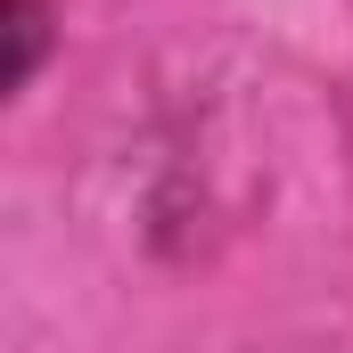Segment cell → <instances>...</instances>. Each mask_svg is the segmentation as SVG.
Returning <instances> with one entry per match:
<instances>
[{
  "instance_id": "6da1fadb",
  "label": "cell",
  "mask_w": 353,
  "mask_h": 353,
  "mask_svg": "<svg viewBox=\"0 0 353 353\" xmlns=\"http://www.w3.org/2000/svg\"><path fill=\"white\" fill-rule=\"evenodd\" d=\"M33 50H41V8H33V0H17V83H25Z\"/></svg>"
}]
</instances>
